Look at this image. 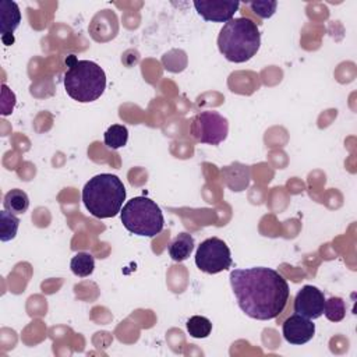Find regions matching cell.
Wrapping results in <instances>:
<instances>
[{
	"label": "cell",
	"instance_id": "1",
	"mask_svg": "<svg viewBox=\"0 0 357 357\" xmlns=\"http://www.w3.org/2000/svg\"><path fill=\"white\" fill-rule=\"evenodd\" d=\"M230 284L245 315L258 321L276 318L289 300V284L275 269L254 266L230 272Z\"/></svg>",
	"mask_w": 357,
	"mask_h": 357
},
{
	"label": "cell",
	"instance_id": "2",
	"mask_svg": "<svg viewBox=\"0 0 357 357\" xmlns=\"http://www.w3.org/2000/svg\"><path fill=\"white\" fill-rule=\"evenodd\" d=\"M261 46V32L257 24L245 17L231 18L219 32L218 47L226 60L244 63L257 54Z\"/></svg>",
	"mask_w": 357,
	"mask_h": 357
},
{
	"label": "cell",
	"instance_id": "3",
	"mask_svg": "<svg viewBox=\"0 0 357 357\" xmlns=\"http://www.w3.org/2000/svg\"><path fill=\"white\" fill-rule=\"evenodd\" d=\"M126 199L123 181L110 173H100L89 178L82 188V201L88 212L99 219L114 218Z\"/></svg>",
	"mask_w": 357,
	"mask_h": 357
},
{
	"label": "cell",
	"instance_id": "4",
	"mask_svg": "<svg viewBox=\"0 0 357 357\" xmlns=\"http://www.w3.org/2000/svg\"><path fill=\"white\" fill-rule=\"evenodd\" d=\"M67 95L81 103L93 102L102 96L106 88L103 68L91 60H75L64 73Z\"/></svg>",
	"mask_w": 357,
	"mask_h": 357
},
{
	"label": "cell",
	"instance_id": "5",
	"mask_svg": "<svg viewBox=\"0 0 357 357\" xmlns=\"http://www.w3.org/2000/svg\"><path fill=\"white\" fill-rule=\"evenodd\" d=\"M123 226L137 234L153 237L163 230L165 219L160 208L148 197H135L120 211Z\"/></svg>",
	"mask_w": 357,
	"mask_h": 357
},
{
	"label": "cell",
	"instance_id": "6",
	"mask_svg": "<svg viewBox=\"0 0 357 357\" xmlns=\"http://www.w3.org/2000/svg\"><path fill=\"white\" fill-rule=\"evenodd\" d=\"M190 134L201 144L218 145L229 134L227 119L215 110L199 112L190 123Z\"/></svg>",
	"mask_w": 357,
	"mask_h": 357
},
{
	"label": "cell",
	"instance_id": "7",
	"mask_svg": "<svg viewBox=\"0 0 357 357\" xmlns=\"http://www.w3.org/2000/svg\"><path fill=\"white\" fill-rule=\"evenodd\" d=\"M195 265L211 275L229 269L231 266V254L227 244L218 237L204 240L197 248Z\"/></svg>",
	"mask_w": 357,
	"mask_h": 357
},
{
	"label": "cell",
	"instance_id": "8",
	"mask_svg": "<svg viewBox=\"0 0 357 357\" xmlns=\"http://www.w3.org/2000/svg\"><path fill=\"white\" fill-rule=\"evenodd\" d=\"M324 293L312 284L303 286L294 297V312L308 319L319 318L324 314Z\"/></svg>",
	"mask_w": 357,
	"mask_h": 357
},
{
	"label": "cell",
	"instance_id": "9",
	"mask_svg": "<svg viewBox=\"0 0 357 357\" xmlns=\"http://www.w3.org/2000/svg\"><path fill=\"white\" fill-rule=\"evenodd\" d=\"M197 13L205 20L212 22H227L233 18L234 13L238 10L240 3L233 0H201L194 1Z\"/></svg>",
	"mask_w": 357,
	"mask_h": 357
},
{
	"label": "cell",
	"instance_id": "10",
	"mask_svg": "<svg viewBox=\"0 0 357 357\" xmlns=\"http://www.w3.org/2000/svg\"><path fill=\"white\" fill-rule=\"evenodd\" d=\"M282 333L290 344H304L310 342L315 333V325L311 319L294 314L289 317L282 326Z\"/></svg>",
	"mask_w": 357,
	"mask_h": 357
},
{
	"label": "cell",
	"instance_id": "11",
	"mask_svg": "<svg viewBox=\"0 0 357 357\" xmlns=\"http://www.w3.org/2000/svg\"><path fill=\"white\" fill-rule=\"evenodd\" d=\"M21 22V11L17 3L10 0H3L0 3V32L1 40L6 45H11L14 42L13 32L18 28Z\"/></svg>",
	"mask_w": 357,
	"mask_h": 357
},
{
	"label": "cell",
	"instance_id": "12",
	"mask_svg": "<svg viewBox=\"0 0 357 357\" xmlns=\"http://www.w3.org/2000/svg\"><path fill=\"white\" fill-rule=\"evenodd\" d=\"M222 177L231 191H243L250 184V167L234 162L222 169Z\"/></svg>",
	"mask_w": 357,
	"mask_h": 357
},
{
	"label": "cell",
	"instance_id": "13",
	"mask_svg": "<svg viewBox=\"0 0 357 357\" xmlns=\"http://www.w3.org/2000/svg\"><path fill=\"white\" fill-rule=\"evenodd\" d=\"M192 250H194V237L188 233H180L169 244V255L176 262L185 261L191 255Z\"/></svg>",
	"mask_w": 357,
	"mask_h": 357
},
{
	"label": "cell",
	"instance_id": "14",
	"mask_svg": "<svg viewBox=\"0 0 357 357\" xmlns=\"http://www.w3.org/2000/svg\"><path fill=\"white\" fill-rule=\"evenodd\" d=\"M3 206L6 211H8L14 215L24 213V212H26V209L29 206V198L25 191L20 190V188H14V190H10L4 195Z\"/></svg>",
	"mask_w": 357,
	"mask_h": 357
},
{
	"label": "cell",
	"instance_id": "15",
	"mask_svg": "<svg viewBox=\"0 0 357 357\" xmlns=\"http://www.w3.org/2000/svg\"><path fill=\"white\" fill-rule=\"evenodd\" d=\"M105 145L110 149H119L124 146L128 141V130L123 124L110 126L103 134Z\"/></svg>",
	"mask_w": 357,
	"mask_h": 357
},
{
	"label": "cell",
	"instance_id": "16",
	"mask_svg": "<svg viewBox=\"0 0 357 357\" xmlns=\"http://www.w3.org/2000/svg\"><path fill=\"white\" fill-rule=\"evenodd\" d=\"M70 268L74 275L79 278H86L93 272L95 259L89 252H77L70 262Z\"/></svg>",
	"mask_w": 357,
	"mask_h": 357
},
{
	"label": "cell",
	"instance_id": "17",
	"mask_svg": "<svg viewBox=\"0 0 357 357\" xmlns=\"http://www.w3.org/2000/svg\"><path fill=\"white\" fill-rule=\"evenodd\" d=\"M18 226H20V219L14 213L6 209L0 212V240L1 241L13 240L17 234Z\"/></svg>",
	"mask_w": 357,
	"mask_h": 357
},
{
	"label": "cell",
	"instance_id": "18",
	"mask_svg": "<svg viewBox=\"0 0 357 357\" xmlns=\"http://www.w3.org/2000/svg\"><path fill=\"white\" fill-rule=\"evenodd\" d=\"M187 331L195 339H204L211 335L212 322L202 315H194L187 321Z\"/></svg>",
	"mask_w": 357,
	"mask_h": 357
},
{
	"label": "cell",
	"instance_id": "19",
	"mask_svg": "<svg viewBox=\"0 0 357 357\" xmlns=\"http://www.w3.org/2000/svg\"><path fill=\"white\" fill-rule=\"evenodd\" d=\"M324 314L331 322H339L346 315V304L340 297H331L325 300Z\"/></svg>",
	"mask_w": 357,
	"mask_h": 357
},
{
	"label": "cell",
	"instance_id": "20",
	"mask_svg": "<svg viewBox=\"0 0 357 357\" xmlns=\"http://www.w3.org/2000/svg\"><path fill=\"white\" fill-rule=\"evenodd\" d=\"M278 7V1L275 0H257L250 3V8L254 14L261 18H269L275 14Z\"/></svg>",
	"mask_w": 357,
	"mask_h": 357
},
{
	"label": "cell",
	"instance_id": "21",
	"mask_svg": "<svg viewBox=\"0 0 357 357\" xmlns=\"http://www.w3.org/2000/svg\"><path fill=\"white\" fill-rule=\"evenodd\" d=\"M15 105V95L8 89L6 84L1 85V114L7 116L13 112Z\"/></svg>",
	"mask_w": 357,
	"mask_h": 357
}]
</instances>
